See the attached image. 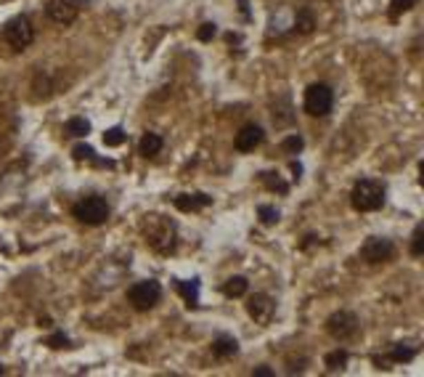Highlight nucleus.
Listing matches in <instances>:
<instances>
[{
	"label": "nucleus",
	"instance_id": "nucleus-11",
	"mask_svg": "<svg viewBox=\"0 0 424 377\" xmlns=\"http://www.w3.org/2000/svg\"><path fill=\"white\" fill-rule=\"evenodd\" d=\"M210 205V197H204V194H181V197H175V207L178 210H183V213H191V210H199V207Z\"/></svg>",
	"mask_w": 424,
	"mask_h": 377
},
{
	"label": "nucleus",
	"instance_id": "nucleus-8",
	"mask_svg": "<svg viewBox=\"0 0 424 377\" xmlns=\"http://www.w3.org/2000/svg\"><path fill=\"white\" fill-rule=\"evenodd\" d=\"M80 14V6L77 0H51L48 3V17L56 21V24H72Z\"/></svg>",
	"mask_w": 424,
	"mask_h": 377
},
{
	"label": "nucleus",
	"instance_id": "nucleus-28",
	"mask_svg": "<svg viewBox=\"0 0 424 377\" xmlns=\"http://www.w3.org/2000/svg\"><path fill=\"white\" fill-rule=\"evenodd\" d=\"M74 160H93V149L90 146H74Z\"/></svg>",
	"mask_w": 424,
	"mask_h": 377
},
{
	"label": "nucleus",
	"instance_id": "nucleus-10",
	"mask_svg": "<svg viewBox=\"0 0 424 377\" xmlns=\"http://www.w3.org/2000/svg\"><path fill=\"white\" fill-rule=\"evenodd\" d=\"M263 138H265V133H263V128H257V125H244L241 130L236 133V149L239 152H254L260 144H263Z\"/></svg>",
	"mask_w": 424,
	"mask_h": 377
},
{
	"label": "nucleus",
	"instance_id": "nucleus-20",
	"mask_svg": "<svg viewBox=\"0 0 424 377\" xmlns=\"http://www.w3.org/2000/svg\"><path fill=\"white\" fill-rule=\"evenodd\" d=\"M411 253L414 255H422L424 253V226L414 229V237H411Z\"/></svg>",
	"mask_w": 424,
	"mask_h": 377
},
{
	"label": "nucleus",
	"instance_id": "nucleus-7",
	"mask_svg": "<svg viewBox=\"0 0 424 377\" xmlns=\"http://www.w3.org/2000/svg\"><path fill=\"white\" fill-rule=\"evenodd\" d=\"M395 255V247H392L390 240H382V237H372L366 240V244L361 247V258L366 263H385Z\"/></svg>",
	"mask_w": 424,
	"mask_h": 377
},
{
	"label": "nucleus",
	"instance_id": "nucleus-18",
	"mask_svg": "<svg viewBox=\"0 0 424 377\" xmlns=\"http://www.w3.org/2000/svg\"><path fill=\"white\" fill-rule=\"evenodd\" d=\"M345 364H347V351H334V354H329V356H326V367H329L332 372L345 369Z\"/></svg>",
	"mask_w": 424,
	"mask_h": 377
},
{
	"label": "nucleus",
	"instance_id": "nucleus-4",
	"mask_svg": "<svg viewBox=\"0 0 424 377\" xmlns=\"http://www.w3.org/2000/svg\"><path fill=\"white\" fill-rule=\"evenodd\" d=\"M159 298H162V287L149 279V282H138L133 284L130 290H128V300L133 303V309L136 311H149L154 309L157 303H159Z\"/></svg>",
	"mask_w": 424,
	"mask_h": 377
},
{
	"label": "nucleus",
	"instance_id": "nucleus-23",
	"mask_svg": "<svg viewBox=\"0 0 424 377\" xmlns=\"http://www.w3.org/2000/svg\"><path fill=\"white\" fill-rule=\"evenodd\" d=\"M260 221L265 223V226H271V223H276L279 221V210L276 207H271V205H260Z\"/></svg>",
	"mask_w": 424,
	"mask_h": 377
},
{
	"label": "nucleus",
	"instance_id": "nucleus-19",
	"mask_svg": "<svg viewBox=\"0 0 424 377\" xmlns=\"http://www.w3.org/2000/svg\"><path fill=\"white\" fill-rule=\"evenodd\" d=\"M103 144H106V146H119V144H125L122 128H109V130L103 133Z\"/></svg>",
	"mask_w": 424,
	"mask_h": 377
},
{
	"label": "nucleus",
	"instance_id": "nucleus-3",
	"mask_svg": "<svg viewBox=\"0 0 424 377\" xmlns=\"http://www.w3.org/2000/svg\"><path fill=\"white\" fill-rule=\"evenodd\" d=\"M332 104H334V93L332 88L323 86V83H316L305 90V112L313 115V117H323L332 112Z\"/></svg>",
	"mask_w": 424,
	"mask_h": 377
},
{
	"label": "nucleus",
	"instance_id": "nucleus-9",
	"mask_svg": "<svg viewBox=\"0 0 424 377\" xmlns=\"http://www.w3.org/2000/svg\"><path fill=\"white\" fill-rule=\"evenodd\" d=\"M247 311L257 325H268L273 319V311H276V303H273L268 295H252L250 303H247Z\"/></svg>",
	"mask_w": 424,
	"mask_h": 377
},
{
	"label": "nucleus",
	"instance_id": "nucleus-1",
	"mask_svg": "<svg viewBox=\"0 0 424 377\" xmlns=\"http://www.w3.org/2000/svg\"><path fill=\"white\" fill-rule=\"evenodd\" d=\"M350 202L356 210L361 213H374L385 205V188L382 184H376L372 178H363L353 186V194H350Z\"/></svg>",
	"mask_w": 424,
	"mask_h": 377
},
{
	"label": "nucleus",
	"instance_id": "nucleus-22",
	"mask_svg": "<svg viewBox=\"0 0 424 377\" xmlns=\"http://www.w3.org/2000/svg\"><path fill=\"white\" fill-rule=\"evenodd\" d=\"M303 138L300 136H289V138H284V144H281V149L284 152H289V155H297V152H303Z\"/></svg>",
	"mask_w": 424,
	"mask_h": 377
},
{
	"label": "nucleus",
	"instance_id": "nucleus-24",
	"mask_svg": "<svg viewBox=\"0 0 424 377\" xmlns=\"http://www.w3.org/2000/svg\"><path fill=\"white\" fill-rule=\"evenodd\" d=\"M416 3H419V0H390L392 17H398V14H403V11H411Z\"/></svg>",
	"mask_w": 424,
	"mask_h": 377
},
{
	"label": "nucleus",
	"instance_id": "nucleus-2",
	"mask_svg": "<svg viewBox=\"0 0 424 377\" xmlns=\"http://www.w3.org/2000/svg\"><path fill=\"white\" fill-rule=\"evenodd\" d=\"M74 218L85 226H101L106 218H109V205L103 202L101 197H85L74 205Z\"/></svg>",
	"mask_w": 424,
	"mask_h": 377
},
{
	"label": "nucleus",
	"instance_id": "nucleus-21",
	"mask_svg": "<svg viewBox=\"0 0 424 377\" xmlns=\"http://www.w3.org/2000/svg\"><path fill=\"white\" fill-rule=\"evenodd\" d=\"M313 27H316V21L310 17V11H300V14H297V30L303 35H307V32H313Z\"/></svg>",
	"mask_w": 424,
	"mask_h": 377
},
{
	"label": "nucleus",
	"instance_id": "nucleus-26",
	"mask_svg": "<svg viewBox=\"0 0 424 377\" xmlns=\"http://www.w3.org/2000/svg\"><path fill=\"white\" fill-rule=\"evenodd\" d=\"M215 32H218V30H215V24H212V21H207V24H202V27H199V40H202V43H207V40H212V37H215Z\"/></svg>",
	"mask_w": 424,
	"mask_h": 377
},
{
	"label": "nucleus",
	"instance_id": "nucleus-17",
	"mask_svg": "<svg viewBox=\"0 0 424 377\" xmlns=\"http://www.w3.org/2000/svg\"><path fill=\"white\" fill-rule=\"evenodd\" d=\"M263 184L271 188V191H279V194H287L289 191V186L276 175V173H263Z\"/></svg>",
	"mask_w": 424,
	"mask_h": 377
},
{
	"label": "nucleus",
	"instance_id": "nucleus-13",
	"mask_svg": "<svg viewBox=\"0 0 424 377\" xmlns=\"http://www.w3.org/2000/svg\"><path fill=\"white\" fill-rule=\"evenodd\" d=\"M159 149H162V138L157 136V133H146V136L141 138V144H138V152L143 157L159 155Z\"/></svg>",
	"mask_w": 424,
	"mask_h": 377
},
{
	"label": "nucleus",
	"instance_id": "nucleus-6",
	"mask_svg": "<svg viewBox=\"0 0 424 377\" xmlns=\"http://www.w3.org/2000/svg\"><path fill=\"white\" fill-rule=\"evenodd\" d=\"M329 335H332V338H337L339 343H345V340L356 338L358 335V319L350 313V311H339V313H334V316L329 319Z\"/></svg>",
	"mask_w": 424,
	"mask_h": 377
},
{
	"label": "nucleus",
	"instance_id": "nucleus-14",
	"mask_svg": "<svg viewBox=\"0 0 424 377\" xmlns=\"http://www.w3.org/2000/svg\"><path fill=\"white\" fill-rule=\"evenodd\" d=\"M223 292H225L228 298H241V295L247 292V279H244V276H231V279L225 282Z\"/></svg>",
	"mask_w": 424,
	"mask_h": 377
},
{
	"label": "nucleus",
	"instance_id": "nucleus-15",
	"mask_svg": "<svg viewBox=\"0 0 424 377\" xmlns=\"http://www.w3.org/2000/svg\"><path fill=\"white\" fill-rule=\"evenodd\" d=\"M178 290L186 298L188 306H199V284L196 282H178Z\"/></svg>",
	"mask_w": 424,
	"mask_h": 377
},
{
	"label": "nucleus",
	"instance_id": "nucleus-25",
	"mask_svg": "<svg viewBox=\"0 0 424 377\" xmlns=\"http://www.w3.org/2000/svg\"><path fill=\"white\" fill-rule=\"evenodd\" d=\"M411 359H414V351H411V348H403V345L392 348L390 361H411Z\"/></svg>",
	"mask_w": 424,
	"mask_h": 377
},
{
	"label": "nucleus",
	"instance_id": "nucleus-27",
	"mask_svg": "<svg viewBox=\"0 0 424 377\" xmlns=\"http://www.w3.org/2000/svg\"><path fill=\"white\" fill-rule=\"evenodd\" d=\"M48 345H51V348H69V338L67 335H61V332H56V335L48 338Z\"/></svg>",
	"mask_w": 424,
	"mask_h": 377
},
{
	"label": "nucleus",
	"instance_id": "nucleus-12",
	"mask_svg": "<svg viewBox=\"0 0 424 377\" xmlns=\"http://www.w3.org/2000/svg\"><path fill=\"white\" fill-rule=\"evenodd\" d=\"M212 351H215V356L225 359V356H234V354H236L239 343L234 340V338H228V335H221V338L212 343Z\"/></svg>",
	"mask_w": 424,
	"mask_h": 377
},
{
	"label": "nucleus",
	"instance_id": "nucleus-30",
	"mask_svg": "<svg viewBox=\"0 0 424 377\" xmlns=\"http://www.w3.org/2000/svg\"><path fill=\"white\" fill-rule=\"evenodd\" d=\"M0 375H3V367H0Z\"/></svg>",
	"mask_w": 424,
	"mask_h": 377
},
{
	"label": "nucleus",
	"instance_id": "nucleus-29",
	"mask_svg": "<svg viewBox=\"0 0 424 377\" xmlns=\"http://www.w3.org/2000/svg\"><path fill=\"white\" fill-rule=\"evenodd\" d=\"M252 375H254V377H271L273 372H271V369H268V367H257V369H254Z\"/></svg>",
	"mask_w": 424,
	"mask_h": 377
},
{
	"label": "nucleus",
	"instance_id": "nucleus-5",
	"mask_svg": "<svg viewBox=\"0 0 424 377\" xmlns=\"http://www.w3.org/2000/svg\"><path fill=\"white\" fill-rule=\"evenodd\" d=\"M32 37H34V30L27 17H17L8 21V27H6V40H8L17 51L27 48V46L32 43Z\"/></svg>",
	"mask_w": 424,
	"mask_h": 377
},
{
	"label": "nucleus",
	"instance_id": "nucleus-16",
	"mask_svg": "<svg viewBox=\"0 0 424 377\" xmlns=\"http://www.w3.org/2000/svg\"><path fill=\"white\" fill-rule=\"evenodd\" d=\"M67 133L69 136H88V133H90V125H88V120H83V117H72V120L67 122Z\"/></svg>",
	"mask_w": 424,
	"mask_h": 377
}]
</instances>
